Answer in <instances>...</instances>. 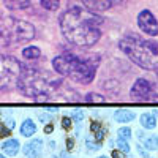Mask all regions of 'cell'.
Masks as SVG:
<instances>
[{
	"label": "cell",
	"instance_id": "1",
	"mask_svg": "<svg viewBox=\"0 0 158 158\" xmlns=\"http://www.w3.org/2000/svg\"><path fill=\"white\" fill-rule=\"evenodd\" d=\"M60 30L63 36L74 46L79 48H90L94 46L100 36L103 19L85 8L71 6L60 16Z\"/></svg>",
	"mask_w": 158,
	"mask_h": 158
},
{
	"label": "cell",
	"instance_id": "2",
	"mask_svg": "<svg viewBox=\"0 0 158 158\" xmlns=\"http://www.w3.org/2000/svg\"><path fill=\"white\" fill-rule=\"evenodd\" d=\"M60 87H63L60 77L52 76L51 73L43 71L40 68L25 67V65H22L21 74L16 82V89L24 97L35 98L36 101L57 97L63 90Z\"/></svg>",
	"mask_w": 158,
	"mask_h": 158
},
{
	"label": "cell",
	"instance_id": "3",
	"mask_svg": "<svg viewBox=\"0 0 158 158\" xmlns=\"http://www.w3.org/2000/svg\"><path fill=\"white\" fill-rule=\"evenodd\" d=\"M118 48L138 67L149 71L158 70V43L153 40H146L139 35L130 33L120 40Z\"/></svg>",
	"mask_w": 158,
	"mask_h": 158
},
{
	"label": "cell",
	"instance_id": "4",
	"mask_svg": "<svg viewBox=\"0 0 158 158\" xmlns=\"http://www.w3.org/2000/svg\"><path fill=\"white\" fill-rule=\"evenodd\" d=\"M52 65L60 76H67L77 84H89L94 81L98 63L84 60L70 52H63L52 60Z\"/></svg>",
	"mask_w": 158,
	"mask_h": 158
},
{
	"label": "cell",
	"instance_id": "5",
	"mask_svg": "<svg viewBox=\"0 0 158 158\" xmlns=\"http://www.w3.org/2000/svg\"><path fill=\"white\" fill-rule=\"evenodd\" d=\"M35 38V27L22 19L0 16V49L19 46Z\"/></svg>",
	"mask_w": 158,
	"mask_h": 158
},
{
	"label": "cell",
	"instance_id": "6",
	"mask_svg": "<svg viewBox=\"0 0 158 158\" xmlns=\"http://www.w3.org/2000/svg\"><path fill=\"white\" fill-rule=\"evenodd\" d=\"M22 70V63L13 56L0 54V95L16 87L18 77Z\"/></svg>",
	"mask_w": 158,
	"mask_h": 158
},
{
	"label": "cell",
	"instance_id": "7",
	"mask_svg": "<svg viewBox=\"0 0 158 158\" xmlns=\"http://www.w3.org/2000/svg\"><path fill=\"white\" fill-rule=\"evenodd\" d=\"M131 97L138 101H153L155 100V94L152 84L144 77H139L138 81L133 84V89H131Z\"/></svg>",
	"mask_w": 158,
	"mask_h": 158
},
{
	"label": "cell",
	"instance_id": "8",
	"mask_svg": "<svg viewBox=\"0 0 158 158\" xmlns=\"http://www.w3.org/2000/svg\"><path fill=\"white\" fill-rule=\"evenodd\" d=\"M138 25L139 29L147 33L150 36H156L158 35V21L155 19V16L149 10H142L138 16Z\"/></svg>",
	"mask_w": 158,
	"mask_h": 158
},
{
	"label": "cell",
	"instance_id": "9",
	"mask_svg": "<svg viewBox=\"0 0 158 158\" xmlns=\"http://www.w3.org/2000/svg\"><path fill=\"white\" fill-rule=\"evenodd\" d=\"M81 2L85 6V10L92 13H104L111 10L114 5L122 3L123 0H81Z\"/></svg>",
	"mask_w": 158,
	"mask_h": 158
},
{
	"label": "cell",
	"instance_id": "10",
	"mask_svg": "<svg viewBox=\"0 0 158 158\" xmlns=\"http://www.w3.org/2000/svg\"><path fill=\"white\" fill-rule=\"evenodd\" d=\"M43 139H32L24 146V155L27 158H40L43 152Z\"/></svg>",
	"mask_w": 158,
	"mask_h": 158
},
{
	"label": "cell",
	"instance_id": "11",
	"mask_svg": "<svg viewBox=\"0 0 158 158\" xmlns=\"http://www.w3.org/2000/svg\"><path fill=\"white\" fill-rule=\"evenodd\" d=\"M3 3L8 10L11 11H18V10H27L32 6L30 0H3Z\"/></svg>",
	"mask_w": 158,
	"mask_h": 158
},
{
	"label": "cell",
	"instance_id": "12",
	"mask_svg": "<svg viewBox=\"0 0 158 158\" xmlns=\"http://www.w3.org/2000/svg\"><path fill=\"white\" fill-rule=\"evenodd\" d=\"M2 152L8 156H15L19 152V141L18 139H6L2 144Z\"/></svg>",
	"mask_w": 158,
	"mask_h": 158
},
{
	"label": "cell",
	"instance_id": "13",
	"mask_svg": "<svg viewBox=\"0 0 158 158\" xmlns=\"http://www.w3.org/2000/svg\"><path fill=\"white\" fill-rule=\"evenodd\" d=\"M135 117H136V114L133 111H130V109H117L114 112V118L120 123H127V122L135 120Z\"/></svg>",
	"mask_w": 158,
	"mask_h": 158
},
{
	"label": "cell",
	"instance_id": "14",
	"mask_svg": "<svg viewBox=\"0 0 158 158\" xmlns=\"http://www.w3.org/2000/svg\"><path fill=\"white\" fill-rule=\"evenodd\" d=\"M36 133V125L35 122L32 120V118H25V120L22 122L21 125V135L25 136V138H30L32 135Z\"/></svg>",
	"mask_w": 158,
	"mask_h": 158
},
{
	"label": "cell",
	"instance_id": "15",
	"mask_svg": "<svg viewBox=\"0 0 158 158\" xmlns=\"http://www.w3.org/2000/svg\"><path fill=\"white\" fill-rule=\"evenodd\" d=\"M22 57L27 59V60H36V59L41 57V51L36 46H29L22 51Z\"/></svg>",
	"mask_w": 158,
	"mask_h": 158
},
{
	"label": "cell",
	"instance_id": "16",
	"mask_svg": "<svg viewBox=\"0 0 158 158\" xmlns=\"http://www.w3.org/2000/svg\"><path fill=\"white\" fill-rule=\"evenodd\" d=\"M141 125L144 127V128H147V130H152V128H155L156 127V117L153 115V114H142L141 115Z\"/></svg>",
	"mask_w": 158,
	"mask_h": 158
},
{
	"label": "cell",
	"instance_id": "17",
	"mask_svg": "<svg viewBox=\"0 0 158 158\" xmlns=\"http://www.w3.org/2000/svg\"><path fill=\"white\" fill-rule=\"evenodd\" d=\"M104 101H106V98H104L103 95H100V94H95V92L85 95V103L87 104H101Z\"/></svg>",
	"mask_w": 158,
	"mask_h": 158
},
{
	"label": "cell",
	"instance_id": "18",
	"mask_svg": "<svg viewBox=\"0 0 158 158\" xmlns=\"http://www.w3.org/2000/svg\"><path fill=\"white\" fill-rule=\"evenodd\" d=\"M59 5H60V0H41V6L49 11H56Z\"/></svg>",
	"mask_w": 158,
	"mask_h": 158
},
{
	"label": "cell",
	"instance_id": "19",
	"mask_svg": "<svg viewBox=\"0 0 158 158\" xmlns=\"http://www.w3.org/2000/svg\"><path fill=\"white\" fill-rule=\"evenodd\" d=\"M144 144H146V147L150 149V150H156L158 149V136H149L144 139Z\"/></svg>",
	"mask_w": 158,
	"mask_h": 158
},
{
	"label": "cell",
	"instance_id": "20",
	"mask_svg": "<svg viewBox=\"0 0 158 158\" xmlns=\"http://www.w3.org/2000/svg\"><path fill=\"white\" fill-rule=\"evenodd\" d=\"M117 136H118V139H123V141H130V139H131V130H130L128 127L118 128V131H117Z\"/></svg>",
	"mask_w": 158,
	"mask_h": 158
},
{
	"label": "cell",
	"instance_id": "21",
	"mask_svg": "<svg viewBox=\"0 0 158 158\" xmlns=\"http://www.w3.org/2000/svg\"><path fill=\"white\" fill-rule=\"evenodd\" d=\"M117 144H118V150H122L123 153H128V152H130L128 141H123V139H117Z\"/></svg>",
	"mask_w": 158,
	"mask_h": 158
},
{
	"label": "cell",
	"instance_id": "22",
	"mask_svg": "<svg viewBox=\"0 0 158 158\" xmlns=\"http://www.w3.org/2000/svg\"><path fill=\"white\" fill-rule=\"evenodd\" d=\"M106 133H108V131H106V128H104V127H101L100 130H97V131H95V139H97L98 142H101V141L104 139V136H106Z\"/></svg>",
	"mask_w": 158,
	"mask_h": 158
},
{
	"label": "cell",
	"instance_id": "23",
	"mask_svg": "<svg viewBox=\"0 0 158 158\" xmlns=\"http://www.w3.org/2000/svg\"><path fill=\"white\" fill-rule=\"evenodd\" d=\"M73 120H76L77 123H81V122L84 120V112H82L81 109H76L74 114H73Z\"/></svg>",
	"mask_w": 158,
	"mask_h": 158
},
{
	"label": "cell",
	"instance_id": "24",
	"mask_svg": "<svg viewBox=\"0 0 158 158\" xmlns=\"http://www.w3.org/2000/svg\"><path fill=\"white\" fill-rule=\"evenodd\" d=\"M62 127L65 130H70L71 128V120H70V117H63L62 118Z\"/></svg>",
	"mask_w": 158,
	"mask_h": 158
},
{
	"label": "cell",
	"instance_id": "25",
	"mask_svg": "<svg viewBox=\"0 0 158 158\" xmlns=\"http://www.w3.org/2000/svg\"><path fill=\"white\" fill-rule=\"evenodd\" d=\"M10 133V128L5 127V123H0V138H5Z\"/></svg>",
	"mask_w": 158,
	"mask_h": 158
},
{
	"label": "cell",
	"instance_id": "26",
	"mask_svg": "<svg viewBox=\"0 0 158 158\" xmlns=\"http://www.w3.org/2000/svg\"><path fill=\"white\" fill-rule=\"evenodd\" d=\"M87 147H89L90 150H94V149H100V142L94 144V142H92V138H87Z\"/></svg>",
	"mask_w": 158,
	"mask_h": 158
},
{
	"label": "cell",
	"instance_id": "27",
	"mask_svg": "<svg viewBox=\"0 0 158 158\" xmlns=\"http://www.w3.org/2000/svg\"><path fill=\"white\" fill-rule=\"evenodd\" d=\"M112 158H125V153L122 150H112Z\"/></svg>",
	"mask_w": 158,
	"mask_h": 158
},
{
	"label": "cell",
	"instance_id": "28",
	"mask_svg": "<svg viewBox=\"0 0 158 158\" xmlns=\"http://www.w3.org/2000/svg\"><path fill=\"white\" fill-rule=\"evenodd\" d=\"M152 89H153V94H155V100H158V74L155 77V85H152Z\"/></svg>",
	"mask_w": 158,
	"mask_h": 158
},
{
	"label": "cell",
	"instance_id": "29",
	"mask_svg": "<svg viewBox=\"0 0 158 158\" xmlns=\"http://www.w3.org/2000/svg\"><path fill=\"white\" fill-rule=\"evenodd\" d=\"M38 117H40V120H41V122H48L49 118H51V115L49 114H44V112H40Z\"/></svg>",
	"mask_w": 158,
	"mask_h": 158
},
{
	"label": "cell",
	"instance_id": "30",
	"mask_svg": "<svg viewBox=\"0 0 158 158\" xmlns=\"http://www.w3.org/2000/svg\"><path fill=\"white\" fill-rule=\"evenodd\" d=\"M100 128H101V125H100L98 122H92V125H90V130L94 131V133H95L97 130H100Z\"/></svg>",
	"mask_w": 158,
	"mask_h": 158
},
{
	"label": "cell",
	"instance_id": "31",
	"mask_svg": "<svg viewBox=\"0 0 158 158\" xmlns=\"http://www.w3.org/2000/svg\"><path fill=\"white\" fill-rule=\"evenodd\" d=\"M52 131H54V127H52L51 123H48V125L44 127V133H46V135H51Z\"/></svg>",
	"mask_w": 158,
	"mask_h": 158
},
{
	"label": "cell",
	"instance_id": "32",
	"mask_svg": "<svg viewBox=\"0 0 158 158\" xmlns=\"http://www.w3.org/2000/svg\"><path fill=\"white\" fill-rule=\"evenodd\" d=\"M73 146H74V141H73V138H68V139H67V147L71 150V149H73Z\"/></svg>",
	"mask_w": 158,
	"mask_h": 158
},
{
	"label": "cell",
	"instance_id": "33",
	"mask_svg": "<svg viewBox=\"0 0 158 158\" xmlns=\"http://www.w3.org/2000/svg\"><path fill=\"white\" fill-rule=\"evenodd\" d=\"M138 150H139V153H141L142 156H149V152H146L142 147H138Z\"/></svg>",
	"mask_w": 158,
	"mask_h": 158
},
{
	"label": "cell",
	"instance_id": "34",
	"mask_svg": "<svg viewBox=\"0 0 158 158\" xmlns=\"http://www.w3.org/2000/svg\"><path fill=\"white\" fill-rule=\"evenodd\" d=\"M0 158H5V156H3V155H2V153H0Z\"/></svg>",
	"mask_w": 158,
	"mask_h": 158
},
{
	"label": "cell",
	"instance_id": "35",
	"mask_svg": "<svg viewBox=\"0 0 158 158\" xmlns=\"http://www.w3.org/2000/svg\"><path fill=\"white\" fill-rule=\"evenodd\" d=\"M98 158H108V156H98Z\"/></svg>",
	"mask_w": 158,
	"mask_h": 158
}]
</instances>
